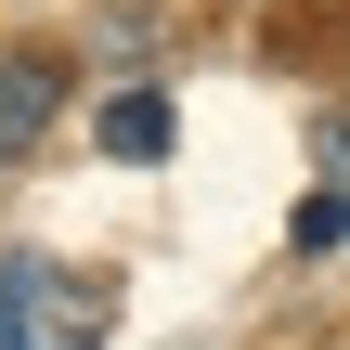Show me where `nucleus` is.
Segmentation results:
<instances>
[{"label":"nucleus","mask_w":350,"mask_h":350,"mask_svg":"<svg viewBox=\"0 0 350 350\" xmlns=\"http://www.w3.org/2000/svg\"><path fill=\"white\" fill-rule=\"evenodd\" d=\"M52 117H65V65H52V52H0V169H13Z\"/></svg>","instance_id":"2"},{"label":"nucleus","mask_w":350,"mask_h":350,"mask_svg":"<svg viewBox=\"0 0 350 350\" xmlns=\"http://www.w3.org/2000/svg\"><path fill=\"white\" fill-rule=\"evenodd\" d=\"M117 286L65 260H0V350H104Z\"/></svg>","instance_id":"1"},{"label":"nucleus","mask_w":350,"mask_h":350,"mask_svg":"<svg viewBox=\"0 0 350 350\" xmlns=\"http://www.w3.org/2000/svg\"><path fill=\"white\" fill-rule=\"evenodd\" d=\"M299 247H312V260L350 247V117H325V182H312V208H299Z\"/></svg>","instance_id":"3"},{"label":"nucleus","mask_w":350,"mask_h":350,"mask_svg":"<svg viewBox=\"0 0 350 350\" xmlns=\"http://www.w3.org/2000/svg\"><path fill=\"white\" fill-rule=\"evenodd\" d=\"M104 156H117V169H156V156H169V91H117V104H104Z\"/></svg>","instance_id":"4"}]
</instances>
